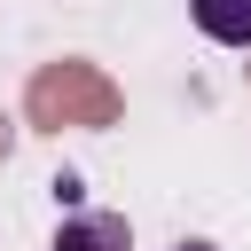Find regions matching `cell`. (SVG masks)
Here are the masks:
<instances>
[{
	"label": "cell",
	"instance_id": "cell-3",
	"mask_svg": "<svg viewBox=\"0 0 251 251\" xmlns=\"http://www.w3.org/2000/svg\"><path fill=\"white\" fill-rule=\"evenodd\" d=\"M173 251H212V243H173Z\"/></svg>",
	"mask_w": 251,
	"mask_h": 251
},
{
	"label": "cell",
	"instance_id": "cell-1",
	"mask_svg": "<svg viewBox=\"0 0 251 251\" xmlns=\"http://www.w3.org/2000/svg\"><path fill=\"white\" fill-rule=\"evenodd\" d=\"M55 251H133V235L118 212H71L55 227Z\"/></svg>",
	"mask_w": 251,
	"mask_h": 251
},
{
	"label": "cell",
	"instance_id": "cell-2",
	"mask_svg": "<svg viewBox=\"0 0 251 251\" xmlns=\"http://www.w3.org/2000/svg\"><path fill=\"white\" fill-rule=\"evenodd\" d=\"M196 31L220 47H251V0H196Z\"/></svg>",
	"mask_w": 251,
	"mask_h": 251
}]
</instances>
